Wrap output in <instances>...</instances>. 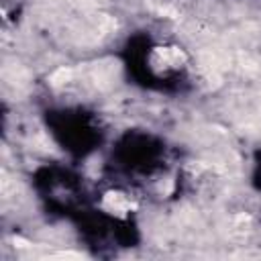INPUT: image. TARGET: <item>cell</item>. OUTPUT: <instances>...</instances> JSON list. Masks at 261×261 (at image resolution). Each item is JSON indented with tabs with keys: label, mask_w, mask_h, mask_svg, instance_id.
Segmentation results:
<instances>
[{
	"label": "cell",
	"mask_w": 261,
	"mask_h": 261,
	"mask_svg": "<svg viewBox=\"0 0 261 261\" xmlns=\"http://www.w3.org/2000/svg\"><path fill=\"white\" fill-rule=\"evenodd\" d=\"M104 204H106L110 210H114V212H126V210L133 208V204H130L122 194H118V192H108V194L104 196Z\"/></svg>",
	"instance_id": "cell-1"
},
{
	"label": "cell",
	"mask_w": 261,
	"mask_h": 261,
	"mask_svg": "<svg viewBox=\"0 0 261 261\" xmlns=\"http://www.w3.org/2000/svg\"><path fill=\"white\" fill-rule=\"evenodd\" d=\"M71 75H73V69H71V67H59V69H55V71L51 73L49 82H51L53 86H63L65 82L71 80Z\"/></svg>",
	"instance_id": "cell-2"
}]
</instances>
